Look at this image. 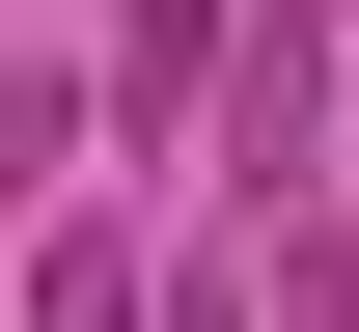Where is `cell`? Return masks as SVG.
<instances>
[{
    "mask_svg": "<svg viewBox=\"0 0 359 332\" xmlns=\"http://www.w3.org/2000/svg\"><path fill=\"white\" fill-rule=\"evenodd\" d=\"M222 139H249V194L332 166V0H249V28H222Z\"/></svg>",
    "mask_w": 359,
    "mask_h": 332,
    "instance_id": "cell-1",
    "label": "cell"
},
{
    "mask_svg": "<svg viewBox=\"0 0 359 332\" xmlns=\"http://www.w3.org/2000/svg\"><path fill=\"white\" fill-rule=\"evenodd\" d=\"M28 332H166V305H138V249H55V277H28Z\"/></svg>",
    "mask_w": 359,
    "mask_h": 332,
    "instance_id": "cell-2",
    "label": "cell"
},
{
    "mask_svg": "<svg viewBox=\"0 0 359 332\" xmlns=\"http://www.w3.org/2000/svg\"><path fill=\"white\" fill-rule=\"evenodd\" d=\"M222 28H249V0H111V55H138V84H194Z\"/></svg>",
    "mask_w": 359,
    "mask_h": 332,
    "instance_id": "cell-3",
    "label": "cell"
},
{
    "mask_svg": "<svg viewBox=\"0 0 359 332\" xmlns=\"http://www.w3.org/2000/svg\"><path fill=\"white\" fill-rule=\"evenodd\" d=\"M166 332H249V305H222V277H194V305H166Z\"/></svg>",
    "mask_w": 359,
    "mask_h": 332,
    "instance_id": "cell-4",
    "label": "cell"
},
{
    "mask_svg": "<svg viewBox=\"0 0 359 332\" xmlns=\"http://www.w3.org/2000/svg\"><path fill=\"white\" fill-rule=\"evenodd\" d=\"M332 28H359V0H332Z\"/></svg>",
    "mask_w": 359,
    "mask_h": 332,
    "instance_id": "cell-5",
    "label": "cell"
}]
</instances>
